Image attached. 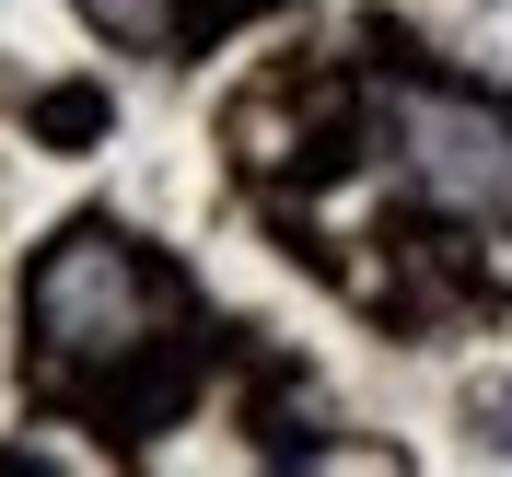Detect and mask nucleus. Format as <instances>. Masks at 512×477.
<instances>
[{
    "instance_id": "nucleus-1",
    "label": "nucleus",
    "mask_w": 512,
    "mask_h": 477,
    "mask_svg": "<svg viewBox=\"0 0 512 477\" xmlns=\"http://www.w3.org/2000/svg\"><path fill=\"white\" fill-rule=\"evenodd\" d=\"M24 338H35V373L47 384H94V396H128V408H163L175 373V338H187V291L140 233L117 222H70L59 245L24 268Z\"/></svg>"
},
{
    "instance_id": "nucleus-2",
    "label": "nucleus",
    "mask_w": 512,
    "mask_h": 477,
    "mask_svg": "<svg viewBox=\"0 0 512 477\" xmlns=\"http://www.w3.org/2000/svg\"><path fill=\"white\" fill-rule=\"evenodd\" d=\"M396 175L454 222H512V105L408 82L396 94Z\"/></svg>"
},
{
    "instance_id": "nucleus-3",
    "label": "nucleus",
    "mask_w": 512,
    "mask_h": 477,
    "mask_svg": "<svg viewBox=\"0 0 512 477\" xmlns=\"http://www.w3.org/2000/svg\"><path fill=\"white\" fill-rule=\"evenodd\" d=\"M82 24L117 47H163V0H82Z\"/></svg>"
},
{
    "instance_id": "nucleus-4",
    "label": "nucleus",
    "mask_w": 512,
    "mask_h": 477,
    "mask_svg": "<svg viewBox=\"0 0 512 477\" xmlns=\"http://www.w3.org/2000/svg\"><path fill=\"white\" fill-rule=\"evenodd\" d=\"M478 431H489V443L512 454V384H489V396H478Z\"/></svg>"
}]
</instances>
